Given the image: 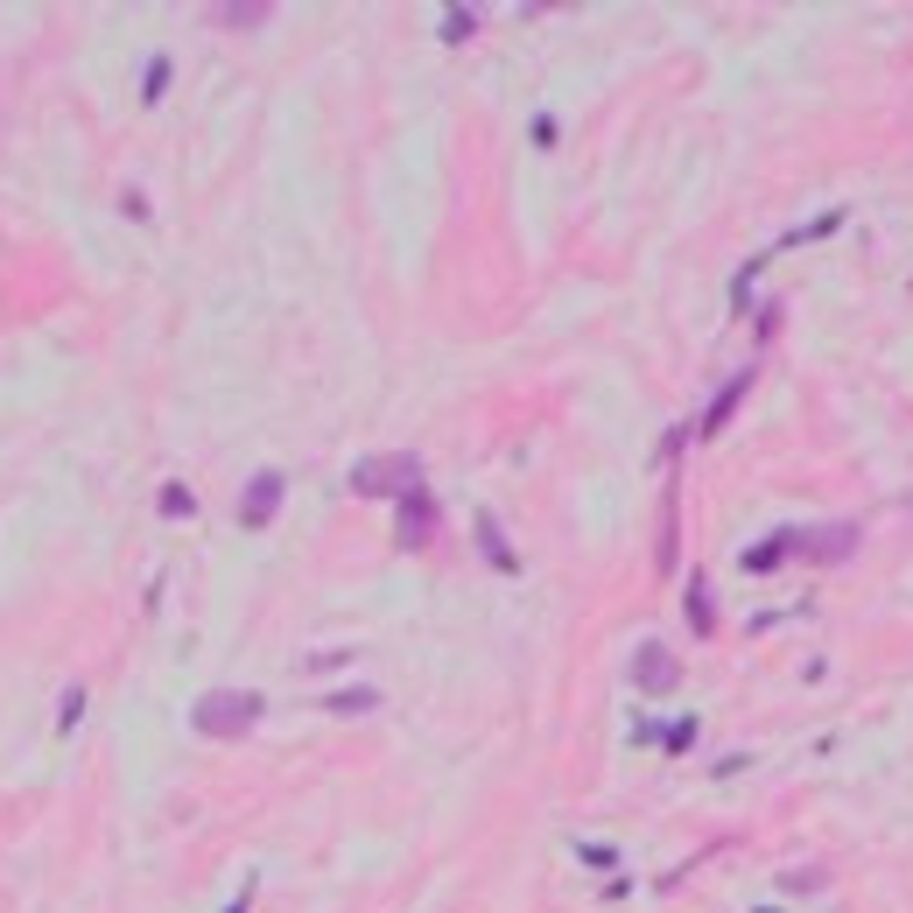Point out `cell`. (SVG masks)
<instances>
[{"mask_svg":"<svg viewBox=\"0 0 913 913\" xmlns=\"http://www.w3.org/2000/svg\"><path fill=\"white\" fill-rule=\"evenodd\" d=\"M254 717H260L254 696H239V703H205V709H197V731H211V738H232V731H247Z\"/></svg>","mask_w":913,"mask_h":913,"instance_id":"cell-1","label":"cell"},{"mask_svg":"<svg viewBox=\"0 0 913 913\" xmlns=\"http://www.w3.org/2000/svg\"><path fill=\"white\" fill-rule=\"evenodd\" d=\"M275 493H281V478L267 472V478L254 485V493H247V527H260V520H267V506H275Z\"/></svg>","mask_w":913,"mask_h":913,"instance_id":"cell-2","label":"cell"}]
</instances>
